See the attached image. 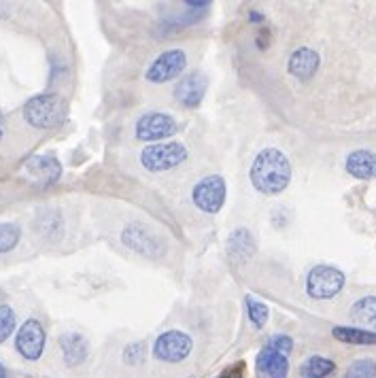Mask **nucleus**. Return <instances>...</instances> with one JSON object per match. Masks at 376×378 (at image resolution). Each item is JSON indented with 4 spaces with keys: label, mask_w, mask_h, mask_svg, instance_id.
<instances>
[{
    "label": "nucleus",
    "mask_w": 376,
    "mask_h": 378,
    "mask_svg": "<svg viewBox=\"0 0 376 378\" xmlns=\"http://www.w3.org/2000/svg\"><path fill=\"white\" fill-rule=\"evenodd\" d=\"M249 178H251V185L259 193L278 195L280 191L287 189V185L291 181V164L283 151H278L274 147L261 149L251 164Z\"/></svg>",
    "instance_id": "obj_1"
},
{
    "label": "nucleus",
    "mask_w": 376,
    "mask_h": 378,
    "mask_svg": "<svg viewBox=\"0 0 376 378\" xmlns=\"http://www.w3.org/2000/svg\"><path fill=\"white\" fill-rule=\"evenodd\" d=\"M68 117V104L59 93L47 91L32 96L23 104V119L36 130H55Z\"/></svg>",
    "instance_id": "obj_2"
},
{
    "label": "nucleus",
    "mask_w": 376,
    "mask_h": 378,
    "mask_svg": "<svg viewBox=\"0 0 376 378\" xmlns=\"http://www.w3.org/2000/svg\"><path fill=\"white\" fill-rule=\"evenodd\" d=\"M187 147L181 142H159L149 144L140 151V164L149 172H166L181 166L187 159Z\"/></svg>",
    "instance_id": "obj_3"
},
{
    "label": "nucleus",
    "mask_w": 376,
    "mask_h": 378,
    "mask_svg": "<svg viewBox=\"0 0 376 378\" xmlns=\"http://www.w3.org/2000/svg\"><path fill=\"white\" fill-rule=\"evenodd\" d=\"M344 272L327 265V263H319L314 268H310L308 276H306V293L312 299H331L336 297L342 287H344Z\"/></svg>",
    "instance_id": "obj_4"
},
{
    "label": "nucleus",
    "mask_w": 376,
    "mask_h": 378,
    "mask_svg": "<svg viewBox=\"0 0 376 378\" xmlns=\"http://www.w3.org/2000/svg\"><path fill=\"white\" fill-rule=\"evenodd\" d=\"M225 195H227V185L221 174L204 176L191 189L193 204L206 214H217L225 204Z\"/></svg>",
    "instance_id": "obj_5"
},
{
    "label": "nucleus",
    "mask_w": 376,
    "mask_h": 378,
    "mask_svg": "<svg viewBox=\"0 0 376 378\" xmlns=\"http://www.w3.org/2000/svg\"><path fill=\"white\" fill-rule=\"evenodd\" d=\"M191 348H193V342L185 331L168 329L157 336L153 344V357L164 363H181L191 355Z\"/></svg>",
    "instance_id": "obj_6"
},
{
    "label": "nucleus",
    "mask_w": 376,
    "mask_h": 378,
    "mask_svg": "<svg viewBox=\"0 0 376 378\" xmlns=\"http://www.w3.org/2000/svg\"><path fill=\"white\" fill-rule=\"evenodd\" d=\"M178 125H176V119L166 115V113H159V110H153V113H144L136 119V138L142 140V142H159L164 138H170L172 134H176Z\"/></svg>",
    "instance_id": "obj_7"
},
{
    "label": "nucleus",
    "mask_w": 376,
    "mask_h": 378,
    "mask_svg": "<svg viewBox=\"0 0 376 378\" xmlns=\"http://www.w3.org/2000/svg\"><path fill=\"white\" fill-rule=\"evenodd\" d=\"M121 242L144 257H161L166 251L164 240L142 223H127L121 231Z\"/></svg>",
    "instance_id": "obj_8"
},
{
    "label": "nucleus",
    "mask_w": 376,
    "mask_h": 378,
    "mask_svg": "<svg viewBox=\"0 0 376 378\" xmlns=\"http://www.w3.org/2000/svg\"><path fill=\"white\" fill-rule=\"evenodd\" d=\"M187 66V55L183 49H168L159 53L147 68L144 79L149 83H168L176 79Z\"/></svg>",
    "instance_id": "obj_9"
},
{
    "label": "nucleus",
    "mask_w": 376,
    "mask_h": 378,
    "mask_svg": "<svg viewBox=\"0 0 376 378\" xmlns=\"http://www.w3.org/2000/svg\"><path fill=\"white\" fill-rule=\"evenodd\" d=\"M45 342H47V331L40 325V321L36 319H28L23 321V325L17 329L15 336V348L17 353L28 359V361H36L40 359L42 350H45Z\"/></svg>",
    "instance_id": "obj_10"
},
{
    "label": "nucleus",
    "mask_w": 376,
    "mask_h": 378,
    "mask_svg": "<svg viewBox=\"0 0 376 378\" xmlns=\"http://www.w3.org/2000/svg\"><path fill=\"white\" fill-rule=\"evenodd\" d=\"M206 87H208V79L204 76V72L195 70V72L181 76V81L176 83V89H174V98L185 108H198L206 93Z\"/></svg>",
    "instance_id": "obj_11"
},
{
    "label": "nucleus",
    "mask_w": 376,
    "mask_h": 378,
    "mask_svg": "<svg viewBox=\"0 0 376 378\" xmlns=\"http://www.w3.org/2000/svg\"><path fill=\"white\" fill-rule=\"evenodd\" d=\"M319 64H321V57L314 49L310 47H297L291 55H289V62H287V70L289 74H293L295 79L300 81H308L317 74L319 70Z\"/></svg>",
    "instance_id": "obj_12"
},
{
    "label": "nucleus",
    "mask_w": 376,
    "mask_h": 378,
    "mask_svg": "<svg viewBox=\"0 0 376 378\" xmlns=\"http://www.w3.org/2000/svg\"><path fill=\"white\" fill-rule=\"evenodd\" d=\"M23 168L32 178H36L45 185L57 183L62 176V164L53 155H32L23 161Z\"/></svg>",
    "instance_id": "obj_13"
},
{
    "label": "nucleus",
    "mask_w": 376,
    "mask_h": 378,
    "mask_svg": "<svg viewBox=\"0 0 376 378\" xmlns=\"http://www.w3.org/2000/svg\"><path fill=\"white\" fill-rule=\"evenodd\" d=\"M255 374L257 378H287L289 361L285 355L263 346L255 357Z\"/></svg>",
    "instance_id": "obj_14"
},
{
    "label": "nucleus",
    "mask_w": 376,
    "mask_h": 378,
    "mask_svg": "<svg viewBox=\"0 0 376 378\" xmlns=\"http://www.w3.org/2000/svg\"><path fill=\"white\" fill-rule=\"evenodd\" d=\"M344 170L359 181H374L376 178V153L368 149H357L346 155Z\"/></svg>",
    "instance_id": "obj_15"
},
{
    "label": "nucleus",
    "mask_w": 376,
    "mask_h": 378,
    "mask_svg": "<svg viewBox=\"0 0 376 378\" xmlns=\"http://www.w3.org/2000/svg\"><path fill=\"white\" fill-rule=\"evenodd\" d=\"M255 253V238L246 227H236L227 236V257L234 263H244L253 257Z\"/></svg>",
    "instance_id": "obj_16"
},
{
    "label": "nucleus",
    "mask_w": 376,
    "mask_h": 378,
    "mask_svg": "<svg viewBox=\"0 0 376 378\" xmlns=\"http://www.w3.org/2000/svg\"><path fill=\"white\" fill-rule=\"evenodd\" d=\"M59 348H62L66 365H70V367L81 365L87 359V342L81 333L70 331V333L59 336Z\"/></svg>",
    "instance_id": "obj_17"
},
{
    "label": "nucleus",
    "mask_w": 376,
    "mask_h": 378,
    "mask_svg": "<svg viewBox=\"0 0 376 378\" xmlns=\"http://www.w3.org/2000/svg\"><path fill=\"white\" fill-rule=\"evenodd\" d=\"M348 316L353 323L361 325V329H365V327L376 329V295H365V297L357 299L351 306Z\"/></svg>",
    "instance_id": "obj_18"
},
{
    "label": "nucleus",
    "mask_w": 376,
    "mask_h": 378,
    "mask_svg": "<svg viewBox=\"0 0 376 378\" xmlns=\"http://www.w3.org/2000/svg\"><path fill=\"white\" fill-rule=\"evenodd\" d=\"M331 336L338 342L344 344H361V346H372L376 344V331L361 329V327H346V325H336L331 329Z\"/></svg>",
    "instance_id": "obj_19"
},
{
    "label": "nucleus",
    "mask_w": 376,
    "mask_h": 378,
    "mask_svg": "<svg viewBox=\"0 0 376 378\" xmlns=\"http://www.w3.org/2000/svg\"><path fill=\"white\" fill-rule=\"evenodd\" d=\"M334 372H336V363L321 355H312L304 359L300 365V378H329Z\"/></svg>",
    "instance_id": "obj_20"
},
{
    "label": "nucleus",
    "mask_w": 376,
    "mask_h": 378,
    "mask_svg": "<svg viewBox=\"0 0 376 378\" xmlns=\"http://www.w3.org/2000/svg\"><path fill=\"white\" fill-rule=\"evenodd\" d=\"M244 304H246V314H249V321L253 323L255 329H261L266 327L268 323V316H270V310L263 302L255 299L253 295H246L244 297Z\"/></svg>",
    "instance_id": "obj_21"
},
{
    "label": "nucleus",
    "mask_w": 376,
    "mask_h": 378,
    "mask_svg": "<svg viewBox=\"0 0 376 378\" xmlns=\"http://www.w3.org/2000/svg\"><path fill=\"white\" fill-rule=\"evenodd\" d=\"M342 378H376V361L374 359H357L348 365Z\"/></svg>",
    "instance_id": "obj_22"
},
{
    "label": "nucleus",
    "mask_w": 376,
    "mask_h": 378,
    "mask_svg": "<svg viewBox=\"0 0 376 378\" xmlns=\"http://www.w3.org/2000/svg\"><path fill=\"white\" fill-rule=\"evenodd\" d=\"M21 229L17 223H0V253H8L17 246Z\"/></svg>",
    "instance_id": "obj_23"
},
{
    "label": "nucleus",
    "mask_w": 376,
    "mask_h": 378,
    "mask_svg": "<svg viewBox=\"0 0 376 378\" xmlns=\"http://www.w3.org/2000/svg\"><path fill=\"white\" fill-rule=\"evenodd\" d=\"M15 323H17V316L13 308L6 304H0V344L6 342V338L15 331Z\"/></svg>",
    "instance_id": "obj_24"
},
{
    "label": "nucleus",
    "mask_w": 376,
    "mask_h": 378,
    "mask_svg": "<svg viewBox=\"0 0 376 378\" xmlns=\"http://www.w3.org/2000/svg\"><path fill=\"white\" fill-rule=\"evenodd\" d=\"M266 348H270V350H276V353H280V355H289L291 353V348H293V340L289 338V336H283V333H278V336H272L268 342H266Z\"/></svg>",
    "instance_id": "obj_25"
},
{
    "label": "nucleus",
    "mask_w": 376,
    "mask_h": 378,
    "mask_svg": "<svg viewBox=\"0 0 376 378\" xmlns=\"http://www.w3.org/2000/svg\"><path fill=\"white\" fill-rule=\"evenodd\" d=\"M123 361L130 363V365H138L140 361H144V344L142 342H134V344L125 346Z\"/></svg>",
    "instance_id": "obj_26"
},
{
    "label": "nucleus",
    "mask_w": 376,
    "mask_h": 378,
    "mask_svg": "<svg viewBox=\"0 0 376 378\" xmlns=\"http://www.w3.org/2000/svg\"><path fill=\"white\" fill-rule=\"evenodd\" d=\"M217 378H244V363H234L229 370H225L221 376Z\"/></svg>",
    "instance_id": "obj_27"
},
{
    "label": "nucleus",
    "mask_w": 376,
    "mask_h": 378,
    "mask_svg": "<svg viewBox=\"0 0 376 378\" xmlns=\"http://www.w3.org/2000/svg\"><path fill=\"white\" fill-rule=\"evenodd\" d=\"M249 19H251V21H255V23H259V25H261V21H263V15H259V13H257V11H251V13H249Z\"/></svg>",
    "instance_id": "obj_28"
},
{
    "label": "nucleus",
    "mask_w": 376,
    "mask_h": 378,
    "mask_svg": "<svg viewBox=\"0 0 376 378\" xmlns=\"http://www.w3.org/2000/svg\"><path fill=\"white\" fill-rule=\"evenodd\" d=\"M4 115H2V108H0V140H2V136H4Z\"/></svg>",
    "instance_id": "obj_29"
},
{
    "label": "nucleus",
    "mask_w": 376,
    "mask_h": 378,
    "mask_svg": "<svg viewBox=\"0 0 376 378\" xmlns=\"http://www.w3.org/2000/svg\"><path fill=\"white\" fill-rule=\"evenodd\" d=\"M0 378H6V370H4V365L0 363Z\"/></svg>",
    "instance_id": "obj_30"
}]
</instances>
